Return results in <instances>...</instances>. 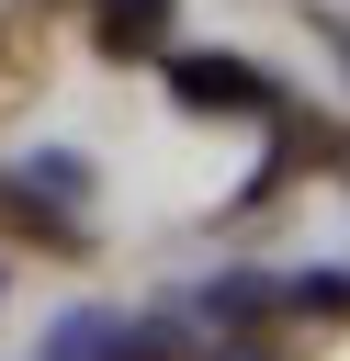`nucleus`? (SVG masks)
I'll return each instance as SVG.
<instances>
[{
	"label": "nucleus",
	"mask_w": 350,
	"mask_h": 361,
	"mask_svg": "<svg viewBox=\"0 0 350 361\" xmlns=\"http://www.w3.org/2000/svg\"><path fill=\"white\" fill-rule=\"evenodd\" d=\"M56 361H124V316H68L56 327Z\"/></svg>",
	"instance_id": "nucleus-3"
},
{
	"label": "nucleus",
	"mask_w": 350,
	"mask_h": 361,
	"mask_svg": "<svg viewBox=\"0 0 350 361\" xmlns=\"http://www.w3.org/2000/svg\"><path fill=\"white\" fill-rule=\"evenodd\" d=\"M339 56H350V34H339Z\"/></svg>",
	"instance_id": "nucleus-5"
},
{
	"label": "nucleus",
	"mask_w": 350,
	"mask_h": 361,
	"mask_svg": "<svg viewBox=\"0 0 350 361\" xmlns=\"http://www.w3.org/2000/svg\"><path fill=\"white\" fill-rule=\"evenodd\" d=\"M90 34L113 56H158L169 45V0H90Z\"/></svg>",
	"instance_id": "nucleus-2"
},
{
	"label": "nucleus",
	"mask_w": 350,
	"mask_h": 361,
	"mask_svg": "<svg viewBox=\"0 0 350 361\" xmlns=\"http://www.w3.org/2000/svg\"><path fill=\"white\" fill-rule=\"evenodd\" d=\"M215 361H260V350H248V338H237V350H215Z\"/></svg>",
	"instance_id": "nucleus-4"
},
{
	"label": "nucleus",
	"mask_w": 350,
	"mask_h": 361,
	"mask_svg": "<svg viewBox=\"0 0 350 361\" xmlns=\"http://www.w3.org/2000/svg\"><path fill=\"white\" fill-rule=\"evenodd\" d=\"M169 102L181 113H271V79L248 56H169Z\"/></svg>",
	"instance_id": "nucleus-1"
}]
</instances>
